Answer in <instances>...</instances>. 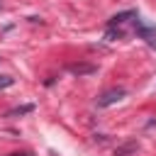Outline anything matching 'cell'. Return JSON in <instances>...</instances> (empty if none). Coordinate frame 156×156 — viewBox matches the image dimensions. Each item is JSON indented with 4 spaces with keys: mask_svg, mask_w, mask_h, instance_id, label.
Instances as JSON below:
<instances>
[{
    "mask_svg": "<svg viewBox=\"0 0 156 156\" xmlns=\"http://www.w3.org/2000/svg\"><path fill=\"white\" fill-rule=\"evenodd\" d=\"M134 32H136V37L139 39H144L151 49H156V27L154 24H149V22H144V20H134Z\"/></svg>",
    "mask_w": 156,
    "mask_h": 156,
    "instance_id": "obj_1",
    "label": "cell"
},
{
    "mask_svg": "<svg viewBox=\"0 0 156 156\" xmlns=\"http://www.w3.org/2000/svg\"><path fill=\"white\" fill-rule=\"evenodd\" d=\"M10 156H29L27 151H17V154H10Z\"/></svg>",
    "mask_w": 156,
    "mask_h": 156,
    "instance_id": "obj_8",
    "label": "cell"
},
{
    "mask_svg": "<svg viewBox=\"0 0 156 156\" xmlns=\"http://www.w3.org/2000/svg\"><path fill=\"white\" fill-rule=\"evenodd\" d=\"M124 95H127L124 88H112V90H107V93H102V95L98 98V107H110V105L119 102Z\"/></svg>",
    "mask_w": 156,
    "mask_h": 156,
    "instance_id": "obj_2",
    "label": "cell"
},
{
    "mask_svg": "<svg viewBox=\"0 0 156 156\" xmlns=\"http://www.w3.org/2000/svg\"><path fill=\"white\" fill-rule=\"evenodd\" d=\"M12 83H15L12 76H0V90H2V88H10Z\"/></svg>",
    "mask_w": 156,
    "mask_h": 156,
    "instance_id": "obj_6",
    "label": "cell"
},
{
    "mask_svg": "<svg viewBox=\"0 0 156 156\" xmlns=\"http://www.w3.org/2000/svg\"><path fill=\"white\" fill-rule=\"evenodd\" d=\"M132 149H136V144H127V146H122V149H117V151H115V156H124V154H129Z\"/></svg>",
    "mask_w": 156,
    "mask_h": 156,
    "instance_id": "obj_7",
    "label": "cell"
},
{
    "mask_svg": "<svg viewBox=\"0 0 156 156\" xmlns=\"http://www.w3.org/2000/svg\"><path fill=\"white\" fill-rule=\"evenodd\" d=\"M93 71H95V66H71V73H76V76H85Z\"/></svg>",
    "mask_w": 156,
    "mask_h": 156,
    "instance_id": "obj_5",
    "label": "cell"
},
{
    "mask_svg": "<svg viewBox=\"0 0 156 156\" xmlns=\"http://www.w3.org/2000/svg\"><path fill=\"white\" fill-rule=\"evenodd\" d=\"M34 110V105H20V107H12L5 117H17V115H27V112H32Z\"/></svg>",
    "mask_w": 156,
    "mask_h": 156,
    "instance_id": "obj_4",
    "label": "cell"
},
{
    "mask_svg": "<svg viewBox=\"0 0 156 156\" xmlns=\"http://www.w3.org/2000/svg\"><path fill=\"white\" fill-rule=\"evenodd\" d=\"M139 15H136V10H124V12H117V15H112L110 17V22H107V27H119V24H124L127 20H136Z\"/></svg>",
    "mask_w": 156,
    "mask_h": 156,
    "instance_id": "obj_3",
    "label": "cell"
}]
</instances>
